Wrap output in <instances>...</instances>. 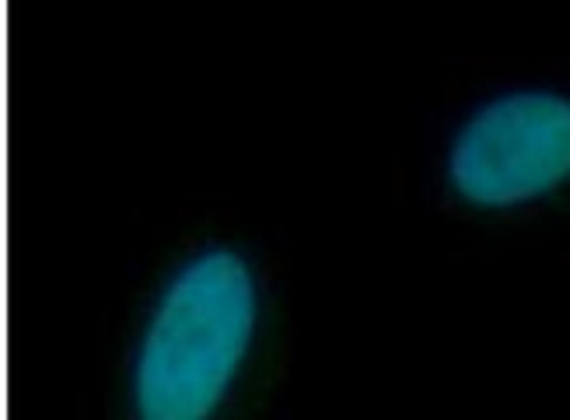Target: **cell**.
<instances>
[{
  "mask_svg": "<svg viewBox=\"0 0 570 420\" xmlns=\"http://www.w3.org/2000/svg\"><path fill=\"white\" fill-rule=\"evenodd\" d=\"M441 183L473 214H522L570 193V88L504 85L444 140Z\"/></svg>",
  "mask_w": 570,
  "mask_h": 420,
  "instance_id": "cell-2",
  "label": "cell"
},
{
  "mask_svg": "<svg viewBox=\"0 0 570 420\" xmlns=\"http://www.w3.org/2000/svg\"><path fill=\"white\" fill-rule=\"evenodd\" d=\"M266 284L232 242L189 250L161 277L130 340L127 420H217L263 333Z\"/></svg>",
  "mask_w": 570,
  "mask_h": 420,
  "instance_id": "cell-1",
  "label": "cell"
}]
</instances>
